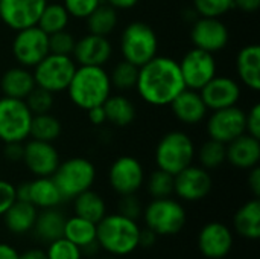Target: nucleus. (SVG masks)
I'll use <instances>...</instances> for the list:
<instances>
[{"label":"nucleus","instance_id":"nucleus-39","mask_svg":"<svg viewBox=\"0 0 260 259\" xmlns=\"http://www.w3.org/2000/svg\"><path fill=\"white\" fill-rule=\"evenodd\" d=\"M235 8L233 0H193V9L200 17L221 18Z\"/></svg>","mask_w":260,"mask_h":259},{"label":"nucleus","instance_id":"nucleus-14","mask_svg":"<svg viewBox=\"0 0 260 259\" xmlns=\"http://www.w3.org/2000/svg\"><path fill=\"white\" fill-rule=\"evenodd\" d=\"M212 188V176L203 166L189 165L174 176V194L184 202H200L210 194Z\"/></svg>","mask_w":260,"mask_h":259},{"label":"nucleus","instance_id":"nucleus-19","mask_svg":"<svg viewBox=\"0 0 260 259\" xmlns=\"http://www.w3.org/2000/svg\"><path fill=\"white\" fill-rule=\"evenodd\" d=\"M201 98L209 110L233 107L241 99V85L230 76H213L201 90Z\"/></svg>","mask_w":260,"mask_h":259},{"label":"nucleus","instance_id":"nucleus-29","mask_svg":"<svg viewBox=\"0 0 260 259\" xmlns=\"http://www.w3.org/2000/svg\"><path fill=\"white\" fill-rule=\"evenodd\" d=\"M102 107L107 122L119 128L131 125L137 114L136 105L123 95H110Z\"/></svg>","mask_w":260,"mask_h":259},{"label":"nucleus","instance_id":"nucleus-11","mask_svg":"<svg viewBox=\"0 0 260 259\" xmlns=\"http://www.w3.org/2000/svg\"><path fill=\"white\" fill-rule=\"evenodd\" d=\"M183 81L187 89L201 90L213 76H216L218 66L215 55L201 49H190L178 63Z\"/></svg>","mask_w":260,"mask_h":259},{"label":"nucleus","instance_id":"nucleus-37","mask_svg":"<svg viewBox=\"0 0 260 259\" xmlns=\"http://www.w3.org/2000/svg\"><path fill=\"white\" fill-rule=\"evenodd\" d=\"M143 185H146V191L152 198H165L174 194V176L158 168L145 179Z\"/></svg>","mask_w":260,"mask_h":259},{"label":"nucleus","instance_id":"nucleus-53","mask_svg":"<svg viewBox=\"0 0 260 259\" xmlns=\"http://www.w3.org/2000/svg\"><path fill=\"white\" fill-rule=\"evenodd\" d=\"M18 255L20 253L12 246L0 243V259H18Z\"/></svg>","mask_w":260,"mask_h":259},{"label":"nucleus","instance_id":"nucleus-52","mask_svg":"<svg viewBox=\"0 0 260 259\" xmlns=\"http://www.w3.org/2000/svg\"><path fill=\"white\" fill-rule=\"evenodd\" d=\"M18 259H47V255H46V250L35 247V249H27L23 253H20Z\"/></svg>","mask_w":260,"mask_h":259},{"label":"nucleus","instance_id":"nucleus-43","mask_svg":"<svg viewBox=\"0 0 260 259\" xmlns=\"http://www.w3.org/2000/svg\"><path fill=\"white\" fill-rule=\"evenodd\" d=\"M119 214H122L126 218L139 221V218L143 214V206L142 202L136 194H128V195H120L119 200Z\"/></svg>","mask_w":260,"mask_h":259},{"label":"nucleus","instance_id":"nucleus-44","mask_svg":"<svg viewBox=\"0 0 260 259\" xmlns=\"http://www.w3.org/2000/svg\"><path fill=\"white\" fill-rule=\"evenodd\" d=\"M15 200V186L11 182L0 180V217H3Z\"/></svg>","mask_w":260,"mask_h":259},{"label":"nucleus","instance_id":"nucleus-13","mask_svg":"<svg viewBox=\"0 0 260 259\" xmlns=\"http://www.w3.org/2000/svg\"><path fill=\"white\" fill-rule=\"evenodd\" d=\"M143 165L133 156H122L116 159L108 169V183L119 195L137 194L145 183Z\"/></svg>","mask_w":260,"mask_h":259},{"label":"nucleus","instance_id":"nucleus-8","mask_svg":"<svg viewBox=\"0 0 260 259\" xmlns=\"http://www.w3.org/2000/svg\"><path fill=\"white\" fill-rule=\"evenodd\" d=\"M76 63L69 55L47 53L35 67L34 79L37 87L46 89L52 93H59L67 90L70 79L76 70Z\"/></svg>","mask_w":260,"mask_h":259},{"label":"nucleus","instance_id":"nucleus-50","mask_svg":"<svg viewBox=\"0 0 260 259\" xmlns=\"http://www.w3.org/2000/svg\"><path fill=\"white\" fill-rule=\"evenodd\" d=\"M235 8H239L244 12H256L260 8V0H233Z\"/></svg>","mask_w":260,"mask_h":259},{"label":"nucleus","instance_id":"nucleus-6","mask_svg":"<svg viewBox=\"0 0 260 259\" xmlns=\"http://www.w3.org/2000/svg\"><path fill=\"white\" fill-rule=\"evenodd\" d=\"M119 46L123 60L142 67L157 55L158 38L148 23L133 21L122 31Z\"/></svg>","mask_w":260,"mask_h":259},{"label":"nucleus","instance_id":"nucleus-36","mask_svg":"<svg viewBox=\"0 0 260 259\" xmlns=\"http://www.w3.org/2000/svg\"><path fill=\"white\" fill-rule=\"evenodd\" d=\"M198 159L201 166L207 171L216 169L221 165H224V162H227V145L215 139H209L201 145Z\"/></svg>","mask_w":260,"mask_h":259},{"label":"nucleus","instance_id":"nucleus-28","mask_svg":"<svg viewBox=\"0 0 260 259\" xmlns=\"http://www.w3.org/2000/svg\"><path fill=\"white\" fill-rule=\"evenodd\" d=\"M29 202L37 209H50L58 208L64 198L50 177H37L35 180L29 182Z\"/></svg>","mask_w":260,"mask_h":259},{"label":"nucleus","instance_id":"nucleus-26","mask_svg":"<svg viewBox=\"0 0 260 259\" xmlns=\"http://www.w3.org/2000/svg\"><path fill=\"white\" fill-rule=\"evenodd\" d=\"M235 231L245 240H259L260 237V200L253 198L244 203L233 217Z\"/></svg>","mask_w":260,"mask_h":259},{"label":"nucleus","instance_id":"nucleus-4","mask_svg":"<svg viewBox=\"0 0 260 259\" xmlns=\"http://www.w3.org/2000/svg\"><path fill=\"white\" fill-rule=\"evenodd\" d=\"M142 217L145 226L158 237L177 235L187 223V212L184 206L172 197L152 198L143 208Z\"/></svg>","mask_w":260,"mask_h":259},{"label":"nucleus","instance_id":"nucleus-32","mask_svg":"<svg viewBox=\"0 0 260 259\" xmlns=\"http://www.w3.org/2000/svg\"><path fill=\"white\" fill-rule=\"evenodd\" d=\"M85 20H87L88 34L108 37L116 29L117 21H119L117 9H114L108 3L102 2Z\"/></svg>","mask_w":260,"mask_h":259},{"label":"nucleus","instance_id":"nucleus-42","mask_svg":"<svg viewBox=\"0 0 260 259\" xmlns=\"http://www.w3.org/2000/svg\"><path fill=\"white\" fill-rule=\"evenodd\" d=\"M102 2L104 0H64L62 5L70 17L85 20Z\"/></svg>","mask_w":260,"mask_h":259},{"label":"nucleus","instance_id":"nucleus-3","mask_svg":"<svg viewBox=\"0 0 260 259\" xmlns=\"http://www.w3.org/2000/svg\"><path fill=\"white\" fill-rule=\"evenodd\" d=\"M96 227V240L99 247L111 256H126L139 249L142 227L136 220L126 218L117 212L105 215Z\"/></svg>","mask_w":260,"mask_h":259},{"label":"nucleus","instance_id":"nucleus-41","mask_svg":"<svg viewBox=\"0 0 260 259\" xmlns=\"http://www.w3.org/2000/svg\"><path fill=\"white\" fill-rule=\"evenodd\" d=\"M75 44H76V38L67 29L49 35V53L72 56Z\"/></svg>","mask_w":260,"mask_h":259},{"label":"nucleus","instance_id":"nucleus-15","mask_svg":"<svg viewBox=\"0 0 260 259\" xmlns=\"http://www.w3.org/2000/svg\"><path fill=\"white\" fill-rule=\"evenodd\" d=\"M192 43L197 49L216 53L221 52L230 41V32L221 18L215 17H198L190 31Z\"/></svg>","mask_w":260,"mask_h":259},{"label":"nucleus","instance_id":"nucleus-49","mask_svg":"<svg viewBox=\"0 0 260 259\" xmlns=\"http://www.w3.org/2000/svg\"><path fill=\"white\" fill-rule=\"evenodd\" d=\"M157 234L152 232L151 229L145 227V229H140V238H139V247H145V249H149L152 247L155 243H157Z\"/></svg>","mask_w":260,"mask_h":259},{"label":"nucleus","instance_id":"nucleus-45","mask_svg":"<svg viewBox=\"0 0 260 259\" xmlns=\"http://www.w3.org/2000/svg\"><path fill=\"white\" fill-rule=\"evenodd\" d=\"M245 127H247V134L260 139V105L254 104L251 110L247 113L245 118Z\"/></svg>","mask_w":260,"mask_h":259},{"label":"nucleus","instance_id":"nucleus-1","mask_svg":"<svg viewBox=\"0 0 260 259\" xmlns=\"http://www.w3.org/2000/svg\"><path fill=\"white\" fill-rule=\"evenodd\" d=\"M136 89L146 104L154 107L169 105L186 89L178 61L171 56L155 55L139 67Z\"/></svg>","mask_w":260,"mask_h":259},{"label":"nucleus","instance_id":"nucleus-12","mask_svg":"<svg viewBox=\"0 0 260 259\" xmlns=\"http://www.w3.org/2000/svg\"><path fill=\"white\" fill-rule=\"evenodd\" d=\"M245 118L247 113L238 105L213 110L206 124L209 139H215L227 145L229 142L247 133Z\"/></svg>","mask_w":260,"mask_h":259},{"label":"nucleus","instance_id":"nucleus-16","mask_svg":"<svg viewBox=\"0 0 260 259\" xmlns=\"http://www.w3.org/2000/svg\"><path fill=\"white\" fill-rule=\"evenodd\" d=\"M47 0H0V20L12 31L37 26Z\"/></svg>","mask_w":260,"mask_h":259},{"label":"nucleus","instance_id":"nucleus-47","mask_svg":"<svg viewBox=\"0 0 260 259\" xmlns=\"http://www.w3.org/2000/svg\"><path fill=\"white\" fill-rule=\"evenodd\" d=\"M250 172H248V188L251 189V192H253V195L256 197V198H259L260 197V168L259 165L257 166H254V168H251V169H248Z\"/></svg>","mask_w":260,"mask_h":259},{"label":"nucleus","instance_id":"nucleus-33","mask_svg":"<svg viewBox=\"0 0 260 259\" xmlns=\"http://www.w3.org/2000/svg\"><path fill=\"white\" fill-rule=\"evenodd\" d=\"M70 15L62 3H46L37 26L47 35L67 29Z\"/></svg>","mask_w":260,"mask_h":259},{"label":"nucleus","instance_id":"nucleus-21","mask_svg":"<svg viewBox=\"0 0 260 259\" xmlns=\"http://www.w3.org/2000/svg\"><path fill=\"white\" fill-rule=\"evenodd\" d=\"M169 107L175 119L186 125H197L203 122L209 111L207 105L201 98V93L198 90H192L187 87L175 96Z\"/></svg>","mask_w":260,"mask_h":259},{"label":"nucleus","instance_id":"nucleus-2","mask_svg":"<svg viewBox=\"0 0 260 259\" xmlns=\"http://www.w3.org/2000/svg\"><path fill=\"white\" fill-rule=\"evenodd\" d=\"M111 90L108 72L102 66H76L67 87L70 101L85 111L102 105L111 95Z\"/></svg>","mask_w":260,"mask_h":259},{"label":"nucleus","instance_id":"nucleus-46","mask_svg":"<svg viewBox=\"0 0 260 259\" xmlns=\"http://www.w3.org/2000/svg\"><path fill=\"white\" fill-rule=\"evenodd\" d=\"M23 142H5L3 147V157L11 162H21L23 160Z\"/></svg>","mask_w":260,"mask_h":259},{"label":"nucleus","instance_id":"nucleus-25","mask_svg":"<svg viewBox=\"0 0 260 259\" xmlns=\"http://www.w3.org/2000/svg\"><path fill=\"white\" fill-rule=\"evenodd\" d=\"M38 209L29 202L15 200L11 208L3 214L5 224L8 231L14 235H24L32 232L35 220H37Z\"/></svg>","mask_w":260,"mask_h":259},{"label":"nucleus","instance_id":"nucleus-9","mask_svg":"<svg viewBox=\"0 0 260 259\" xmlns=\"http://www.w3.org/2000/svg\"><path fill=\"white\" fill-rule=\"evenodd\" d=\"M32 113L23 99L0 98V140L24 142L29 137Z\"/></svg>","mask_w":260,"mask_h":259},{"label":"nucleus","instance_id":"nucleus-17","mask_svg":"<svg viewBox=\"0 0 260 259\" xmlns=\"http://www.w3.org/2000/svg\"><path fill=\"white\" fill-rule=\"evenodd\" d=\"M233 232L221 221L204 224L198 234V249L207 259H224L233 249Z\"/></svg>","mask_w":260,"mask_h":259},{"label":"nucleus","instance_id":"nucleus-5","mask_svg":"<svg viewBox=\"0 0 260 259\" xmlns=\"http://www.w3.org/2000/svg\"><path fill=\"white\" fill-rule=\"evenodd\" d=\"M195 159L193 140L180 130L166 133L155 147V163L158 169H163L172 176L178 174Z\"/></svg>","mask_w":260,"mask_h":259},{"label":"nucleus","instance_id":"nucleus-22","mask_svg":"<svg viewBox=\"0 0 260 259\" xmlns=\"http://www.w3.org/2000/svg\"><path fill=\"white\" fill-rule=\"evenodd\" d=\"M260 139L247 133L227 143V162L239 169H251L259 165Z\"/></svg>","mask_w":260,"mask_h":259},{"label":"nucleus","instance_id":"nucleus-34","mask_svg":"<svg viewBox=\"0 0 260 259\" xmlns=\"http://www.w3.org/2000/svg\"><path fill=\"white\" fill-rule=\"evenodd\" d=\"M62 127L58 118H55L50 113L44 114H34L30 122V131L29 136L35 140L43 142H55L61 136Z\"/></svg>","mask_w":260,"mask_h":259},{"label":"nucleus","instance_id":"nucleus-48","mask_svg":"<svg viewBox=\"0 0 260 259\" xmlns=\"http://www.w3.org/2000/svg\"><path fill=\"white\" fill-rule=\"evenodd\" d=\"M87 116H88V121L99 127V125H104L107 122V118H105V111H104V107L102 105H96V107H91L87 110Z\"/></svg>","mask_w":260,"mask_h":259},{"label":"nucleus","instance_id":"nucleus-24","mask_svg":"<svg viewBox=\"0 0 260 259\" xmlns=\"http://www.w3.org/2000/svg\"><path fill=\"white\" fill-rule=\"evenodd\" d=\"M238 76L244 85L253 92L260 90V46L248 44L244 46L236 56Z\"/></svg>","mask_w":260,"mask_h":259},{"label":"nucleus","instance_id":"nucleus-35","mask_svg":"<svg viewBox=\"0 0 260 259\" xmlns=\"http://www.w3.org/2000/svg\"><path fill=\"white\" fill-rule=\"evenodd\" d=\"M108 76H110L111 87L120 92H128V90L136 89L137 78H139V67L126 60H122L113 67Z\"/></svg>","mask_w":260,"mask_h":259},{"label":"nucleus","instance_id":"nucleus-7","mask_svg":"<svg viewBox=\"0 0 260 259\" xmlns=\"http://www.w3.org/2000/svg\"><path fill=\"white\" fill-rule=\"evenodd\" d=\"M52 179L62 198L73 200L81 192L91 189L96 180V168L85 157H72L66 162H59Z\"/></svg>","mask_w":260,"mask_h":259},{"label":"nucleus","instance_id":"nucleus-18","mask_svg":"<svg viewBox=\"0 0 260 259\" xmlns=\"http://www.w3.org/2000/svg\"><path fill=\"white\" fill-rule=\"evenodd\" d=\"M24 166L35 177H50L59 165V153L52 142L30 139L23 145Z\"/></svg>","mask_w":260,"mask_h":259},{"label":"nucleus","instance_id":"nucleus-54","mask_svg":"<svg viewBox=\"0 0 260 259\" xmlns=\"http://www.w3.org/2000/svg\"><path fill=\"white\" fill-rule=\"evenodd\" d=\"M104 259H117L116 256H111V258H104Z\"/></svg>","mask_w":260,"mask_h":259},{"label":"nucleus","instance_id":"nucleus-40","mask_svg":"<svg viewBox=\"0 0 260 259\" xmlns=\"http://www.w3.org/2000/svg\"><path fill=\"white\" fill-rule=\"evenodd\" d=\"M46 255L47 259H82L81 249L64 237L49 243Z\"/></svg>","mask_w":260,"mask_h":259},{"label":"nucleus","instance_id":"nucleus-51","mask_svg":"<svg viewBox=\"0 0 260 259\" xmlns=\"http://www.w3.org/2000/svg\"><path fill=\"white\" fill-rule=\"evenodd\" d=\"M104 2L119 11V9H131V8H134L140 0H104Z\"/></svg>","mask_w":260,"mask_h":259},{"label":"nucleus","instance_id":"nucleus-31","mask_svg":"<svg viewBox=\"0 0 260 259\" xmlns=\"http://www.w3.org/2000/svg\"><path fill=\"white\" fill-rule=\"evenodd\" d=\"M96 223L85 220L82 217L73 215L70 218H66L64 224V238L76 244L79 249H84L85 246L98 241L96 240Z\"/></svg>","mask_w":260,"mask_h":259},{"label":"nucleus","instance_id":"nucleus-10","mask_svg":"<svg viewBox=\"0 0 260 259\" xmlns=\"http://www.w3.org/2000/svg\"><path fill=\"white\" fill-rule=\"evenodd\" d=\"M11 50L18 66L34 69L49 53V35L38 26L17 31Z\"/></svg>","mask_w":260,"mask_h":259},{"label":"nucleus","instance_id":"nucleus-30","mask_svg":"<svg viewBox=\"0 0 260 259\" xmlns=\"http://www.w3.org/2000/svg\"><path fill=\"white\" fill-rule=\"evenodd\" d=\"M73 211L75 215L98 224L107 215V205L98 192L87 189L73 198Z\"/></svg>","mask_w":260,"mask_h":259},{"label":"nucleus","instance_id":"nucleus-20","mask_svg":"<svg viewBox=\"0 0 260 259\" xmlns=\"http://www.w3.org/2000/svg\"><path fill=\"white\" fill-rule=\"evenodd\" d=\"M113 55L111 41L107 37L87 34L76 40L73 49V60L78 66H105Z\"/></svg>","mask_w":260,"mask_h":259},{"label":"nucleus","instance_id":"nucleus-23","mask_svg":"<svg viewBox=\"0 0 260 259\" xmlns=\"http://www.w3.org/2000/svg\"><path fill=\"white\" fill-rule=\"evenodd\" d=\"M37 87L34 73L23 66H15L3 72L0 78V90L3 96L14 99H26L27 95Z\"/></svg>","mask_w":260,"mask_h":259},{"label":"nucleus","instance_id":"nucleus-27","mask_svg":"<svg viewBox=\"0 0 260 259\" xmlns=\"http://www.w3.org/2000/svg\"><path fill=\"white\" fill-rule=\"evenodd\" d=\"M64 224H66V217L61 211H58L56 208L41 209V212L37 214V220L32 232L38 240L49 244L58 238H62Z\"/></svg>","mask_w":260,"mask_h":259},{"label":"nucleus","instance_id":"nucleus-38","mask_svg":"<svg viewBox=\"0 0 260 259\" xmlns=\"http://www.w3.org/2000/svg\"><path fill=\"white\" fill-rule=\"evenodd\" d=\"M52 92L41 89V87H35L27 98L24 99L27 108L30 110L32 114H44V113H50V110L53 108L55 99H53Z\"/></svg>","mask_w":260,"mask_h":259}]
</instances>
